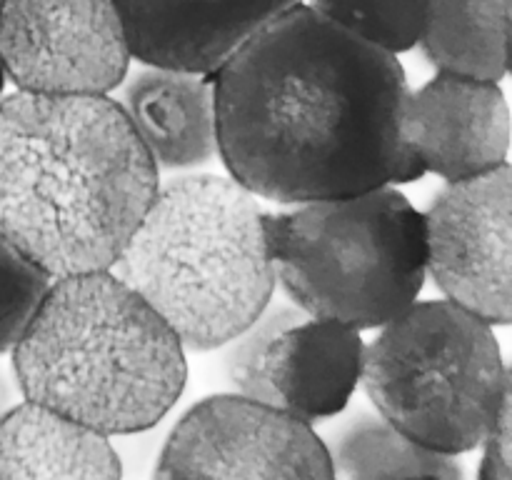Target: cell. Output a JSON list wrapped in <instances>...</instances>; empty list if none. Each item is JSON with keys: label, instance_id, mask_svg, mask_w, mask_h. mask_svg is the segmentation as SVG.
I'll use <instances>...</instances> for the list:
<instances>
[{"label": "cell", "instance_id": "obj_1", "mask_svg": "<svg viewBox=\"0 0 512 480\" xmlns=\"http://www.w3.org/2000/svg\"><path fill=\"white\" fill-rule=\"evenodd\" d=\"M218 158L255 198L303 205L415 183L398 55L298 3L210 73Z\"/></svg>", "mask_w": 512, "mask_h": 480}, {"label": "cell", "instance_id": "obj_2", "mask_svg": "<svg viewBox=\"0 0 512 480\" xmlns=\"http://www.w3.org/2000/svg\"><path fill=\"white\" fill-rule=\"evenodd\" d=\"M158 188L110 95L0 98V235L53 280L113 268Z\"/></svg>", "mask_w": 512, "mask_h": 480}, {"label": "cell", "instance_id": "obj_3", "mask_svg": "<svg viewBox=\"0 0 512 480\" xmlns=\"http://www.w3.org/2000/svg\"><path fill=\"white\" fill-rule=\"evenodd\" d=\"M10 355L23 400L108 438L158 425L188 380L178 335L113 270L55 278Z\"/></svg>", "mask_w": 512, "mask_h": 480}, {"label": "cell", "instance_id": "obj_4", "mask_svg": "<svg viewBox=\"0 0 512 480\" xmlns=\"http://www.w3.org/2000/svg\"><path fill=\"white\" fill-rule=\"evenodd\" d=\"M110 270L193 353L223 348L278 285L258 198L230 175L200 170L160 183Z\"/></svg>", "mask_w": 512, "mask_h": 480}, {"label": "cell", "instance_id": "obj_5", "mask_svg": "<svg viewBox=\"0 0 512 480\" xmlns=\"http://www.w3.org/2000/svg\"><path fill=\"white\" fill-rule=\"evenodd\" d=\"M265 235L290 305L360 333L403 315L428 280L423 213L395 185L265 213Z\"/></svg>", "mask_w": 512, "mask_h": 480}, {"label": "cell", "instance_id": "obj_6", "mask_svg": "<svg viewBox=\"0 0 512 480\" xmlns=\"http://www.w3.org/2000/svg\"><path fill=\"white\" fill-rule=\"evenodd\" d=\"M378 330L360 375L375 413L435 453L480 448L512 400L493 325L450 300H415Z\"/></svg>", "mask_w": 512, "mask_h": 480}, {"label": "cell", "instance_id": "obj_7", "mask_svg": "<svg viewBox=\"0 0 512 480\" xmlns=\"http://www.w3.org/2000/svg\"><path fill=\"white\" fill-rule=\"evenodd\" d=\"M153 480H333V468L313 425L230 393L178 420Z\"/></svg>", "mask_w": 512, "mask_h": 480}, {"label": "cell", "instance_id": "obj_8", "mask_svg": "<svg viewBox=\"0 0 512 480\" xmlns=\"http://www.w3.org/2000/svg\"><path fill=\"white\" fill-rule=\"evenodd\" d=\"M0 60L23 93L110 95L133 55L113 0H0Z\"/></svg>", "mask_w": 512, "mask_h": 480}, {"label": "cell", "instance_id": "obj_9", "mask_svg": "<svg viewBox=\"0 0 512 480\" xmlns=\"http://www.w3.org/2000/svg\"><path fill=\"white\" fill-rule=\"evenodd\" d=\"M428 275L445 300L488 325L512 320V168L510 163L445 183L423 213Z\"/></svg>", "mask_w": 512, "mask_h": 480}, {"label": "cell", "instance_id": "obj_10", "mask_svg": "<svg viewBox=\"0 0 512 480\" xmlns=\"http://www.w3.org/2000/svg\"><path fill=\"white\" fill-rule=\"evenodd\" d=\"M400 140L425 173L445 183L500 168L510 150V108L503 88L438 73L405 95Z\"/></svg>", "mask_w": 512, "mask_h": 480}, {"label": "cell", "instance_id": "obj_11", "mask_svg": "<svg viewBox=\"0 0 512 480\" xmlns=\"http://www.w3.org/2000/svg\"><path fill=\"white\" fill-rule=\"evenodd\" d=\"M303 0H113L133 60L210 75Z\"/></svg>", "mask_w": 512, "mask_h": 480}, {"label": "cell", "instance_id": "obj_12", "mask_svg": "<svg viewBox=\"0 0 512 480\" xmlns=\"http://www.w3.org/2000/svg\"><path fill=\"white\" fill-rule=\"evenodd\" d=\"M363 333L338 320L303 318L270 340L260 365L263 405L303 423L338 418L363 375Z\"/></svg>", "mask_w": 512, "mask_h": 480}, {"label": "cell", "instance_id": "obj_13", "mask_svg": "<svg viewBox=\"0 0 512 480\" xmlns=\"http://www.w3.org/2000/svg\"><path fill=\"white\" fill-rule=\"evenodd\" d=\"M115 93L158 173H195L218 158L210 75L143 65Z\"/></svg>", "mask_w": 512, "mask_h": 480}, {"label": "cell", "instance_id": "obj_14", "mask_svg": "<svg viewBox=\"0 0 512 480\" xmlns=\"http://www.w3.org/2000/svg\"><path fill=\"white\" fill-rule=\"evenodd\" d=\"M0 480H123L108 435L20 400L0 418Z\"/></svg>", "mask_w": 512, "mask_h": 480}, {"label": "cell", "instance_id": "obj_15", "mask_svg": "<svg viewBox=\"0 0 512 480\" xmlns=\"http://www.w3.org/2000/svg\"><path fill=\"white\" fill-rule=\"evenodd\" d=\"M418 45L438 73L500 83L510 60V0H428Z\"/></svg>", "mask_w": 512, "mask_h": 480}, {"label": "cell", "instance_id": "obj_16", "mask_svg": "<svg viewBox=\"0 0 512 480\" xmlns=\"http://www.w3.org/2000/svg\"><path fill=\"white\" fill-rule=\"evenodd\" d=\"M323 438L333 480H410L433 475L440 480H465L453 455L435 453L413 443L383 415L355 410L330 425Z\"/></svg>", "mask_w": 512, "mask_h": 480}, {"label": "cell", "instance_id": "obj_17", "mask_svg": "<svg viewBox=\"0 0 512 480\" xmlns=\"http://www.w3.org/2000/svg\"><path fill=\"white\" fill-rule=\"evenodd\" d=\"M308 5L350 33L398 55L418 45L428 0H310Z\"/></svg>", "mask_w": 512, "mask_h": 480}, {"label": "cell", "instance_id": "obj_18", "mask_svg": "<svg viewBox=\"0 0 512 480\" xmlns=\"http://www.w3.org/2000/svg\"><path fill=\"white\" fill-rule=\"evenodd\" d=\"M303 318H308V315L300 313L295 305L270 303L248 328L240 330L233 340L223 345V373L233 388V395L263 403L260 365H263L265 350L280 330L290 328Z\"/></svg>", "mask_w": 512, "mask_h": 480}, {"label": "cell", "instance_id": "obj_19", "mask_svg": "<svg viewBox=\"0 0 512 480\" xmlns=\"http://www.w3.org/2000/svg\"><path fill=\"white\" fill-rule=\"evenodd\" d=\"M50 278L0 235V355L10 353L33 320Z\"/></svg>", "mask_w": 512, "mask_h": 480}, {"label": "cell", "instance_id": "obj_20", "mask_svg": "<svg viewBox=\"0 0 512 480\" xmlns=\"http://www.w3.org/2000/svg\"><path fill=\"white\" fill-rule=\"evenodd\" d=\"M510 403H505L498 423L485 438V455L480 463L478 480H510Z\"/></svg>", "mask_w": 512, "mask_h": 480}, {"label": "cell", "instance_id": "obj_21", "mask_svg": "<svg viewBox=\"0 0 512 480\" xmlns=\"http://www.w3.org/2000/svg\"><path fill=\"white\" fill-rule=\"evenodd\" d=\"M20 400H23V395H20L18 380H15L13 370L5 368V365L0 363V418H3L10 408H15Z\"/></svg>", "mask_w": 512, "mask_h": 480}, {"label": "cell", "instance_id": "obj_22", "mask_svg": "<svg viewBox=\"0 0 512 480\" xmlns=\"http://www.w3.org/2000/svg\"><path fill=\"white\" fill-rule=\"evenodd\" d=\"M5 83H8V78H5V70H3V60H0V95H3V88Z\"/></svg>", "mask_w": 512, "mask_h": 480}, {"label": "cell", "instance_id": "obj_23", "mask_svg": "<svg viewBox=\"0 0 512 480\" xmlns=\"http://www.w3.org/2000/svg\"><path fill=\"white\" fill-rule=\"evenodd\" d=\"M410 480H440V478H433V475H423V478H410Z\"/></svg>", "mask_w": 512, "mask_h": 480}]
</instances>
